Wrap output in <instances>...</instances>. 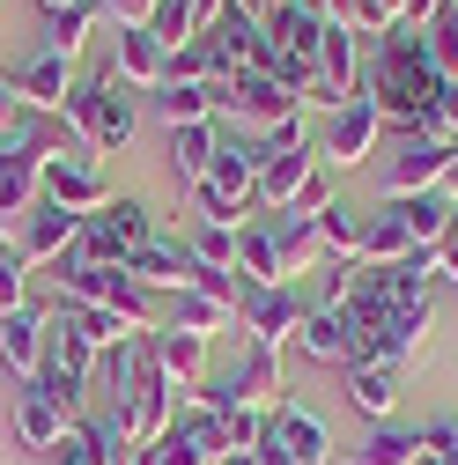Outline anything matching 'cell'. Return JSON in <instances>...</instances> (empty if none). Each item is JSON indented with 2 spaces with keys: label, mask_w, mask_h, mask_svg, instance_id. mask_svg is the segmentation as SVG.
<instances>
[{
  "label": "cell",
  "mask_w": 458,
  "mask_h": 465,
  "mask_svg": "<svg viewBox=\"0 0 458 465\" xmlns=\"http://www.w3.org/2000/svg\"><path fill=\"white\" fill-rule=\"evenodd\" d=\"M436 89H443V82H436L429 60H422V30H399L377 60H370V74H363V104H377V119L399 126V134H429Z\"/></svg>",
  "instance_id": "1"
},
{
  "label": "cell",
  "mask_w": 458,
  "mask_h": 465,
  "mask_svg": "<svg viewBox=\"0 0 458 465\" xmlns=\"http://www.w3.org/2000/svg\"><path fill=\"white\" fill-rule=\"evenodd\" d=\"M52 281H60V303H89L111 311L126 332H155V296L126 273V266H89V259H52Z\"/></svg>",
  "instance_id": "2"
},
{
  "label": "cell",
  "mask_w": 458,
  "mask_h": 465,
  "mask_svg": "<svg viewBox=\"0 0 458 465\" xmlns=\"http://www.w3.org/2000/svg\"><path fill=\"white\" fill-rule=\"evenodd\" d=\"M60 119H67L96 155H119V148L134 141V126H141V104H134V89L111 74V67H96V74L75 82V96H67Z\"/></svg>",
  "instance_id": "3"
},
{
  "label": "cell",
  "mask_w": 458,
  "mask_h": 465,
  "mask_svg": "<svg viewBox=\"0 0 458 465\" xmlns=\"http://www.w3.org/2000/svg\"><path fill=\"white\" fill-rule=\"evenodd\" d=\"M274 391H281V347H244V362L207 377L193 406H207V414H274Z\"/></svg>",
  "instance_id": "4"
},
{
  "label": "cell",
  "mask_w": 458,
  "mask_h": 465,
  "mask_svg": "<svg viewBox=\"0 0 458 465\" xmlns=\"http://www.w3.org/2000/svg\"><path fill=\"white\" fill-rule=\"evenodd\" d=\"M141 237H155V214H148L141 200H104L96 214H82L75 259H89V266H126V252H134Z\"/></svg>",
  "instance_id": "5"
},
{
  "label": "cell",
  "mask_w": 458,
  "mask_h": 465,
  "mask_svg": "<svg viewBox=\"0 0 458 465\" xmlns=\"http://www.w3.org/2000/svg\"><path fill=\"white\" fill-rule=\"evenodd\" d=\"M37 200H52V207H67V214H96L111 193H104V178H96V155H89V141H60L45 155V170H37Z\"/></svg>",
  "instance_id": "6"
},
{
  "label": "cell",
  "mask_w": 458,
  "mask_h": 465,
  "mask_svg": "<svg viewBox=\"0 0 458 465\" xmlns=\"http://www.w3.org/2000/svg\"><path fill=\"white\" fill-rule=\"evenodd\" d=\"M325 421L304 414V406H274L259 421V443H252V465H325Z\"/></svg>",
  "instance_id": "7"
},
{
  "label": "cell",
  "mask_w": 458,
  "mask_h": 465,
  "mask_svg": "<svg viewBox=\"0 0 458 465\" xmlns=\"http://www.w3.org/2000/svg\"><path fill=\"white\" fill-rule=\"evenodd\" d=\"M451 155H458V141H436V134H407V141L392 148V163H384V193H392V200L436 193V185H443V170H451Z\"/></svg>",
  "instance_id": "8"
},
{
  "label": "cell",
  "mask_w": 458,
  "mask_h": 465,
  "mask_svg": "<svg viewBox=\"0 0 458 465\" xmlns=\"http://www.w3.org/2000/svg\"><path fill=\"white\" fill-rule=\"evenodd\" d=\"M8 82H15V96H23L30 111H45V119H60L82 74H75V60H67V52H45V45H37V52H30V60H23V67H15Z\"/></svg>",
  "instance_id": "9"
},
{
  "label": "cell",
  "mask_w": 458,
  "mask_h": 465,
  "mask_svg": "<svg viewBox=\"0 0 458 465\" xmlns=\"http://www.w3.org/2000/svg\"><path fill=\"white\" fill-rule=\"evenodd\" d=\"M75 237H82V214H67V207L37 200L8 244H15V259H23V266H52V259H67V252H75Z\"/></svg>",
  "instance_id": "10"
},
{
  "label": "cell",
  "mask_w": 458,
  "mask_h": 465,
  "mask_svg": "<svg viewBox=\"0 0 458 465\" xmlns=\"http://www.w3.org/2000/svg\"><path fill=\"white\" fill-rule=\"evenodd\" d=\"M141 340H148V362H155L170 384H178L185 399L207 384V347H214V340H200V332H178V325H155V332H141Z\"/></svg>",
  "instance_id": "11"
},
{
  "label": "cell",
  "mask_w": 458,
  "mask_h": 465,
  "mask_svg": "<svg viewBox=\"0 0 458 465\" xmlns=\"http://www.w3.org/2000/svg\"><path fill=\"white\" fill-rule=\"evenodd\" d=\"M252 347H281L296 325H304V296H296V281L289 288H244V303H237Z\"/></svg>",
  "instance_id": "12"
},
{
  "label": "cell",
  "mask_w": 458,
  "mask_h": 465,
  "mask_svg": "<svg viewBox=\"0 0 458 465\" xmlns=\"http://www.w3.org/2000/svg\"><path fill=\"white\" fill-rule=\"evenodd\" d=\"M111 74L126 89H163L170 82V45L148 37L141 23H119V37H111Z\"/></svg>",
  "instance_id": "13"
},
{
  "label": "cell",
  "mask_w": 458,
  "mask_h": 465,
  "mask_svg": "<svg viewBox=\"0 0 458 465\" xmlns=\"http://www.w3.org/2000/svg\"><path fill=\"white\" fill-rule=\"evenodd\" d=\"M126 273L148 288V296H155V288L170 296V288H185V281H193V252H185V237L155 229V237H141V244L126 252Z\"/></svg>",
  "instance_id": "14"
},
{
  "label": "cell",
  "mask_w": 458,
  "mask_h": 465,
  "mask_svg": "<svg viewBox=\"0 0 458 465\" xmlns=\"http://www.w3.org/2000/svg\"><path fill=\"white\" fill-rule=\"evenodd\" d=\"M237 273H244V288H289V259H281L274 222H244L237 229Z\"/></svg>",
  "instance_id": "15"
},
{
  "label": "cell",
  "mask_w": 458,
  "mask_h": 465,
  "mask_svg": "<svg viewBox=\"0 0 458 465\" xmlns=\"http://www.w3.org/2000/svg\"><path fill=\"white\" fill-rule=\"evenodd\" d=\"M377 134H384V119H377V104H340L333 119H325V155L333 163H363L370 148H377Z\"/></svg>",
  "instance_id": "16"
},
{
  "label": "cell",
  "mask_w": 458,
  "mask_h": 465,
  "mask_svg": "<svg viewBox=\"0 0 458 465\" xmlns=\"http://www.w3.org/2000/svg\"><path fill=\"white\" fill-rule=\"evenodd\" d=\"M0 362H8L23 384L37 377V362H45V311L37 303H23V311L0 318Z\"/></svg>",
  "instance_id": "17"
},
{
  "label": "cell",
  "mask_w": 458,
  "mask_h": 465,
  "mask_svg": "<svg viewBox=\"0 0 458 465\" xmlns=\"http://www.w3.org/2000/svg\"><path fill=\"white\" fill-rule=\"evenodd\" d=\"M67 429H75V414H60V406H52L37 384L15 391V443H23V450H52Z\"/></svg>",
  "instance_id": "18"
},
{
  "label": "cell",
  "mask_w": 458,
  "mask_h": 465,
  "mask_svg": "<svg viewBox=\"0 0 458 465\" xmlns=\"http://www.w3.org/2000/svg\"><path fill=\"white\" fill-rule=\"evenodd\" d=\"M348 406L370 421H392V406H399V362H355L348 370Z\"/></svg>",
  "instance_id": "19"
},
{
  "label": "cell",
  "mask_w": 458,
  "mask_h": 465,
  "mask_svg": "<svg viewBox=\"0 0 458 465\" xmlns=\"http://www.w3.org/2000/svg\"><path fill=\"white\" fill-rule=\"evenodd\" d=\"M304 178H311V155H304V148H266V163H259V193H252V200L281 214V207L296 200Z\"/></svg>",
  "instance_id": "20"
},
{
  "label": "cell",
  "mask_w": 458,
  "mask_h": 465,
  "mask_svg": "<svg viewBox=\"0 0 458 465\" xmlns=\"http://www.w3.org/2000/svg\"><path fill=\"white\" fill-rule=\"evenodd\" d=\"M214 148H222V126H214V119H200V126H178V134H170V170H178V185H200V178H207Z\"/></svg>",
  "instance_id": "21"
},
{
  "label": "cell",
  "mask_w": 458,
  "mask_h": 465,
  "mask_svg": "<svg viewBox=\"0 0 458 465\" xmlns=\"http://www.w3.org/2000/svg\"><path fill=\"white\" fill-rule=\"evenodd\" d=\"M148 111L178 134V126H200V119H214V96L200 89V82H163V89H148Z\"/></svg>",
  "instance_id": "22"
},
{
  "label": "cell",
  "mask_w": 458,
  "mask_h": 465,
  "mask_svg": "<svg viewBox=\"0 0 458 465\" xmlns=\"http://www.w3.org/2000/svg\"><path fill=\"white\" fill-rule=\"evenodd\" d=\"M155 325H178V332H200V340H214L222 325H229V311L222 303H207L200 288H170V303H163V318Z\"/></svg>",
  "instance_id": "23"
},
{
  "label": "cell",
  "mask_w": 458,
  "mask_h": 465,
  "mask_svg": "<svg viewBox=\"0 0 458 465\" xmlns=\"http://www.w3.org/2000/svg\"><path fill=\"white\" fill-rule=\"evenodd\" d=\"M414 450H422V429H399V421H377V429L363 436L355 465H414Z\"/></svg>",
  "instance_id": "24"
},
{
  "label": "cell",
  "mask_w": 458,
  "mask_h": 465,
  "mask_svg": "<svg viewBox=\"0 0 458 465\" xmlns=\"http://www.w3.org/2000/svg\"><path fill=\"white\" fill-rule=\"evenodd\" d=\"M296 347H304V355H318V362H348V325H340V311H304Z\"/></svg>",
  "instance_id": "25"
},
{
  "label": "cell",
  "mask_w": 458,
  "mask_h": 465,
  "mask_svg": "<svg viewBox=\"0 0 458 465\" xmlns=\"http://www.w3.org/2000/svg\"><path fill=\"white\" fill-rule=\"evenodd\" d=\"M104 8H96V0H82V8H60V15H45V52H67V60H75V52H82V37H89V23H96Z\"/></svg>",
  "instance_id": "26"
},
{
  "label": "cell",
  "mask_w": 458,
  "mask_h": 465,
  "mask_svg": "<svg viewBox=\"0 0 458 465\" xmlns=\"http://www.w3.org/2000/svg\"><path fill=\"white\" fill-rule=\"evenodd\" d=\"M23 281H30V266L15 259V244H8V237H0V318L30 303V296H23Z\"/></svg>",
  "instance_id": "27"
},
{
  "label": "cell",
  "mask_w": 458,
  "mask_h": 465,
  "mask_svg": "<svg viewBox=\"0 0 458 465\" xmlns=\"http://www.w3.org/2000/svg\"><path fill=\"white\" fill-rule=\"evenodd\" d=\"M52 450H60V465H111V458H104V443L89 436V421H75V429L52 443Z\"/></svg>",
  "instance_id": "28"
},
{
  "label": "cell",
  "mask_w": 458,
  "mask_h": 465,
  "mask_svg": "<svg viewBox=\"0 0 458 465\" xmlns=\"http://www.w3.org/2000/svg\"><path fill=\"white\" fill-rule=\"evenodd\" d=\"M96 8H104L111 23H148V8H155V0H96Z\"/></svg>",
  "instance_id": "29"
},
{
  "label": "cell",
  "mask_w": 458,
  "mask_h": 465,
  "mask_svg": "<svg viewBox=\"0 0 458 465\" xmlns=\"http://www.w3.org/2000/svg\"><path fill=\"white\" fill-rule=\"evenodd\" d=\"M15 119H23V96H15L8 74H0V126H15Z\"/></svg>",
  "instance_id": "30"
},
{
  "label": "cell",
  "mask_w": 458,
  "mask_h": 465,
  "mask_svg": "<svg viewBox=\"0 0 458 465\" xmlns=\"http://www.w3.org/2000/svg\"><path fill=\"white\" fill-rule=\"evenodd\" d=\"M436 193H443V200L458 207V155H451V170H443V185H436Z\"/></svg>",
  "instance_id": "31"
},
{
  "label": "cell",
  "mask_w": 458,
  "mask_h": 465,
  "mask_svg": "<svg viewBox=\"0 0 458 465\" xmlns=\"http://www.w3.org/2000/svg\"><path fill=\"white\" fill-rule=\"evenodd\" d=\"M60 8H82V0H37V15H60Z\"/></svg>",
  "instance_id": "32"
},
{
  "label": "cell",
  "mask_w": 458,
  "mask_h": 465,
  "mask_svg": "<svg viewBox=\"0 0 458 465\" xmlns=\"http://www.w3.org/2000/svg\"><path fill=\"white\" fill-rule=\"evenodd\" d=\"M214 465H252V450H222V458H214Z\"/></svg>",
  "instance_id": "33"
}]
</instances>
